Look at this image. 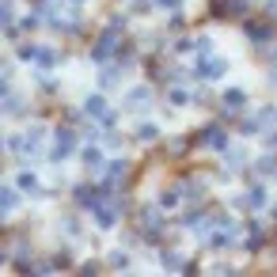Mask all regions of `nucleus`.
Wrapping results in <instances>:
<instances>
[{
    "mask_svg": "<svg viewBox=\"0 0 277 277\" xmlns=\"http://www.w3.org/2000/svg\"><path fill=\"white\" fill-rule=\"evenodd\" d=\"M121 19H114L110 23V31H103V35H99V42H95V50H91V61H99V65H103V61H110L114 57V50H118V35H121Z\"/></svg>",
    "mask_w": 277,
    "mask_h": 277,
    "instance_id": "f257e3e1",
    "label": "nucleus"
},
{
    "mask_svg": "<svg viewBox=\"0 0 277 277\" xmlns=\"http://www.w3.org/2000/svg\"><path fill=\"white\" fill-rule=\"evenodd\" d=\"M201 141H205L209 148H217V152H224V148H228V133L220 129V125H209V129H201Z\"/></svg>",
    "mask_w": 277,
    "mask_h": 277,
    "instance_id": "f03ea898",
    "label": "nucleus"
},
{
    "mask_svg": "<svg viewBox=\"0 0 277 277\" xmlns=\"http://www.w3.org/2000/svg\"><path fill=\"white\" fill-rule=\"evenodd\" d=\"M118 209H121V205H110V209H106L103 201H99V205H95V224H99V228H114V220H118Z\"/></svg>",
    "mask_w": 277,
    "mask_h": 277,
    "instance_id": "7ed1b4c3",
    "label": "nucleus"
},
{
    "mask_svg": "<svg viewBox=\"0 0 277 277\" xmlns=\"http://www.w3.org/2000/svg\"><path fill=\"white\" fill-rule=\"evenodd\" d=\"M224 69H228L224 61H209V65H201V69H198V76H209V80H217V76H224Z\"/></svg>",
    "mask_w": 277,
    "mask_h": 277,
    "instance_id": "20e7f679",
    "label": "nucleus"
},
{
    "mask_svg": "<svg viewBox=\"0 0 277 277\" xmlns=\"http://www.w3.org/2000/svg\"><path fill=\"white\" fill-rule=\"evenodd\" d=\"M243 31H247V38H254V42H266L269 38V27H258V23H247Z\"/></svg>",
    "mask_w": 277,
    "mask_h": 277,
    "instance_id": "39448f33",
    "label": "nucleus"
},
{
    "mask_svg": "<svg viewBox=\"0 0 277 277\" xmlns=\"http://www.w3.org/2000/svg\"><path fill=\"white\" fill-rule=\"evenodd\" d=\"M262 243H266V232H262L258 224H251V239H247V251H258Z\"/></svg>",
    "mask_w": 277,
    "mask_h": 277,
    "instance_id": "423d86ee",
    "label": "nucleus"
},
{
    "mask_svg": "<svg viewBox=\"0 0 277 277\" xmlns=\"http://www.w3.org/2000/svg\"><path fill=\"white\" fill-rule=\"evenodd\" d=\"M247 205H251V209H262V205H266V190H262V186H251V194H247Z\"/></svg>",
    "mask_w": 277,
    "mask_h": 277,
    "instance_id": "0eeeda50",
    "label": "nucleus"
},
{
    "mask_svg": "<svg viewBox=\"0 0 277 277\" xmlns=\"http://www.w3.org/2000/svg\"><path fill=\"white\" fill-rule=\"evenodd\" d=\"M80 160H84L87 167H99V160H103V152H99L95 145H87V148H84V156H80Z\"/></svg>",
    "mask_w": 277,
    "mask_h": 277,
    "instance_id": "6e6552de",
    "label": "nucleus"
},
{
    "mask_svg": "<svg viewBox=\"0 0 277 277\" xmlns=\"http://www.w3.org/2000/svg\"><path fill=\"white\" fill-rule=\"evenodd\" d=\"M0 201H4V213H12V209L19 205V194H12V186H4V190H0Z\"/></svg>",
    "mask_w": 277,
    "mask_h": 277,
    "instance_id": "1a4fd4ad",
    "label": "nucleus"
},
{
    "mask_svg": "<svg viewBox=\"0 0 277 277\" xmlns=\"http://www.w3.org/2000/svg\"><path fill=\"white\" fill-rule=\"evenodd\" d=\"M35 61H38V65H42V69H50L53 61H57V53H53V50H46V46H42V50L35 53Z\"/></svg>",
    "mask_w": 277,
    "mask_h": 277,
    "instance_id": "9d476101",
    "label": "nucleus"
},
{
    "mask_svg": "<svg viewBox=\"0 0 277 277\" xmlns=\"http://www.w3.org/2000/svg\"><path fill=\"white\" fill-rule=\"evenodd\" d=\"M121 175H125V160H114V164L106 167V179H114V182H118Z\"/></svg>",
    "mask_w": 277,
    "mask_h": 277,
    "instance_id": "9b49d317",
    "label": "nucleus"
},
{
    "mask_svg": "<svg viewBox=\"0 0 277 277\" xmlns=\"http://www.w3.org/2000/svg\"><path fill=\"white\" fill-rule=\"evenodd\" d=\"M137 137H141V141H156V137H160V129L145 121V125H137Z\"/></svg>",
    "mask_w": 277,
    "mask_h": 277,
    "instance_id": "f8f14e48",
    "label": "nucleus"
},
{
    "mask_svg": "<svg viewBox=\"0 0 277 277\" xmlns=\"http://www.w3.org/2000/svg\"><path fill=\"white\" fill-rule=\"evenodd\" d=\"M19 186H23V190H38V182H35V175H31V171L19 175Z\"/></svg>",
    "mask_w": 277,
    "mask_h": 277,
    "instance_id": "ddd939ff",
    "label": "nucleus"
},
{
    "mask_svg": "<svg viewBox=\"0 0 277 277\" xmlns=\"http://www.w3.org/2000/svg\"><path fill=\"white\" fill-rule=\"evenodd\" d=\"M114 80H118V69H103V76H99V84H103V87H114Z\"/></svg>",
    "mask_w": 277,
    "mask_h": 277,
    "instance_id": "4468645a",
    "label": "nucleus"
},
{
    "mask_svg": "<svg viewBox=\"0 0 277 277\" xmlns=\"http://www.w3.org/2000/svg\"><path fill=\"white\" fill-rule=\"evenodd\" d=\"M57 141H61V145H69V148H72V141H76V133H72L69 125H65V129H57Z\"/></svg>",
    "mask_w": 277,
    "mask_h": 277,
    "instance_id": "2eb2a0df",
    "label": "nucleus"
},
{
    "mask_svg": "<svg viewBox=\"0 0 277 277\" xmlns=\"http://www.w3.org/2000/svg\"><path fill=\"white\" fill-rule=\"evenodd\" d=\"M224 103L228 106H243V91H224Z\"/></svg>",
    "mask_w": 277,
    "mask_h": 277,
    "instance_id": "dca6fc26",
    "label": "nucleus"
},
{
    "mask_svg": "<svg viewBox=\"0 0 277 277\" xmlns=\"http://www.w3.org/2000/svg\"><path fill=\"white\" fill-rule=\"evenodd\" d=\"M164 266H167V269H182V266H179V254H175V251H164Z\"/></svg>",
    "mask_w": 277,
    "mask_h": 277,
    "instance_id": "f3484780",
    "label": "nucleus"
},
{
    "mask_svg": "<svg viewBox=\"0 0 277 277\" xmlns=\"http://www.w3.org/2000/svg\"><path fill=\"white\" fill-rule=\"evenodd\" d=\"M42 91H50V95H53V91H57V80H50V76H42Z\"/></svg>",
    "mask_w": 277,
    "mask_h": 277,
    "instance_id": "a211bd4d",
    "label": "nucleus"
},
{
    "mask_svg": "<svg viewBox=\"0 0 277 277\" xmlns=\"http://www.w3.org/2000/svg\"><path fill=\"white\" fill-rule=\"evenodd\" d=\"M110 262H114V266H118V269H125V262H129V258H125V254L118 251V254H110Z\"/></svg>",
    "mask_w": 277,
    "mask_h": 277,
    "instance_id": "6ab92c4d",
    "label": "nucleus"
},
{
    "mask_svg": "<svg viewBox=\"0 0 277 277\" xmlns=\"http://www.w3.org/2000/svg\"><path fill=\"white\" fill-rule=\"evenodd\" d=\"M160 8H179V0H156Z\"/></svg>",
    "mask_w": 277,
    "mask_h": 277,
    "instance_id": "aec40b11",
    "label": "nucleus"
},
{
    "mask_svg": "<svg viewBox=\"0 0 277 277\" xmlns=\"http://www.w3.org/2000/svg\"><path fill=\"white\" fill-rule=\"evenodd\" d=\"M273 87H277V69H273Z\"/></svg>",
    "mask_w": 277,
    "mask_h": 277,
    "instance_id": "412c9836",
    "label": "nucleus"
},
{
    "mask_svg": "<svg viewBox=\"0 0 277 277\" xmlns=\"http://www.w3.org/2000/svg\"><path fill=\"white\" fill-rule=\"evenodd\" d=\"M4 4H8V0H4Z\"/></svg>",
    "mask_w": 277,
    "mask_h": 277,
    "instance_id": "4be33fe9",
    "label": "nucleus"
}]
</instances>
